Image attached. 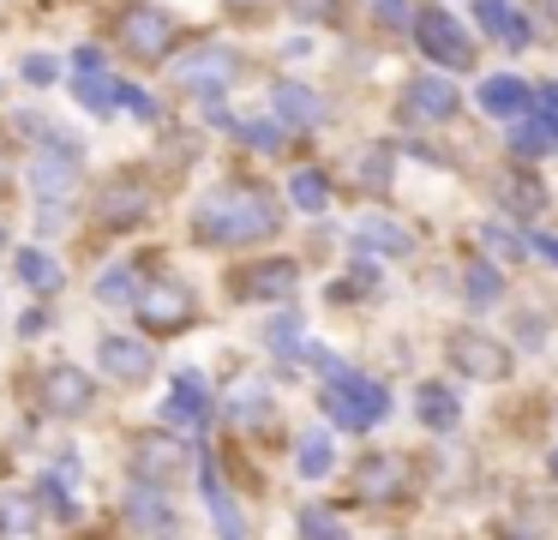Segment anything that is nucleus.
Here are the masks:
<instances>
[{
    "label": "nucleus",
    "mask_w": 558,
    "mask_h": 540,
    "mask_svg": "<svg viewBox=\"0 0 558 540\" xmlns=\"http://www.w3.org/2000/svg\"><path fill=\"white\" fill-rule=\"evenodd\" d=\"M198 240L210 247H246V240L277 235V204L258 187H217L205 204H198Z\"/></svg>",
    "instance_id": "nucleus-1"
},
{
    "label": "nucleus",
    "mask_w": 558,
    "mask_h": 540,
    "mask_svg": "<svg viewBox=\"0 0 558 540\" xmlns=\"http://www.w3.org/2000/svg\"><path fill=\"white\" fill-rule=\"evenodd\" d=\"M385 408H390L385 384L361 379V372H342V379H330V391H325V415L337 420V427H354V432L373 427Z\"/></svg>",
    "instance_id": "nucleus-2"
},
{
    "label": "nucleus",
    "mask_w": 558,
    "mask_h": 540,
    "mask_svg": "<svg viewBox=\"0 0 558 540\" xmlns=\"http://www.w3.org/2000/svg\"><path fill=\"white\" fill-rule=\"evenodd\" d=\"M414 24H421V31H414V36H421V48L438 60V67H457V72L474 67V43L462 36L457 19H445V12H421Z\"/></svg>",
    "instance_id": "nucleus-3"
},
{
    "label": "nucleus",
    "mask_w": 558,
    "mask_h": 540,
    "mask_svg": "<svg viewBox=\"0 0 558 540\" xmlns=\"http://www.w3.org/2000/svg\"><path fill=\"white\" fill-rule=\"evenodd\" d=\"M121 43H126V55H138V60H162L174 43V24L150 7H126L121 12Z\"/></svg>",
    "instance_id": "nucleus-4"
},
{
    "label": "nucleus",
    "mask_w": 558,
    "mask_h": 540,
    "mask_svg": "<svg viewBox=\"0 0 558 540\" xmlns=\"http://www.w3.org/2000/svg\"><path fill=\"white\" fill-rule=\"evenodd\" d=\"M450 360H457L469 379H505V372H510V355L493 343V336H481V331L450 336Z\"/></svg>",
    "instance_id": "nucleus-5"
},
{
    "label": "nucleus",
    "mask_w": 558,
    "mask_h": 540,
    "mask_svg": "<svg viewBox=\"0 0 558 540\" xmlns=\"http://www.w3.org/2000/svg\"><path fill=\"white\" fill-rule=\"evenodd\" d=\"M138 312H145L150 331H181V324L193 319V295L169 276V283H157L150 295H138Z\"/></svg>",
    "instance_id": "nucleus-6"
},
{
    "label": "nucleus",
    "mask_w": 558,
    "mask_h": 540,
    "mask_svg": "<svg viewBox=\"0 0 558 540\" xmlns=\"http://www.w3.org/2000/svg\"><path fill=\"white\" fill-rule=\"evenodd\" d=\"M402 103H409V115H426V120H450V115H457V84H450V79H414Z\"/></svg>",
    "instance_id": "nucleus-7"
},
{
    "label": "nucleus",
    "mask_w": 558,
    "mask_h": 540,
    "mask_svg": "<svg viewBox=\"0 0 558 540\" xmlns=\"http://www.w3.org/2000/svg\"><path fill=\"white\" fill-rule=\"evenodd\" d=\"M354 492L373 499V504L397 499V492H402V463H397V456H366L361 475H354Z\"/></svg>",
    "instance_id": "nucleus-8"
},
{
    "label": "nucleus",
    "mask_w": 558,
    "mask_h": 540,
    "mask_svg": "<svg viewBox=\"0 0 558 540\" xmlns=\"http://www.w3.org/2000/svg\"><path fill=\"white\" fill-rule=\"evenodd\" d=\"M169 420H181V427H198V420H210V391H205V379L198 372H181L174 379V396H169V408H162Z\"/></svg>",
    "instance_id": "nucleus-9"
},
{
    "label": "nucleus",
    "mask_w": 558,
    "mask_h": 540,
    "mask_svg": "<svg viewBox=\"0 0 558 540\" xmlns=\"http://www.w3.org/2000/svg\"><path fill=\"white\" fill-rule=\"evenodd\" d=\"M43 391H49L54 415H85V408H90V379H85V372H73V367H54Z\"/></svg>",
    "instance_id": "nucleus-10"
},
{
    "label": "nucleus",
    "mask_w": 558,
    "mask_h": 540,
    "mask_svg": "<svg viewBox=\"0 0 558 540\" xmlns=\"http://www.w3.org/2000/svg\"><path fill=\"white\" fill-rule=\"evenodd\" d=\"M133 456H138V475H145V480H169L174 468L186 463L181 444H174V439H157V432H150V439H138Z\"/></svg>",
    "instance_id": "nucleus-11"
},
{
    "label": "nucleus",
    "mask_w": 558,
    "mask_h": 540,
    "mask_svg": "<svg viewBox=\"0 0 558 540\" xmlns=\"http://www.w3.org/2000/svg\"><path fill=\"white\" fill-rule=\"evenodd\" d=\"M97 360L114 372V379H126V384H133V379H145V372H150V355H145L138 343H126V336H102Z\"/></svg>",
    "instance_id": "nucleus-12"
},
{
    "label": "nucleus",
    "mask_w": 558,
    "mask_h": 540,
    "mask_svg": "<svg viewBox=\"0 0 558 540\" xmlns=\"http://www.w3.org/2000/svg\"><path fill=\"white\" fill-rule=\"evenodd\" d=\"M198 487H205V499H210V516H217L222 540H246L241 511H234V499H229V487H222V475H217V468H198Z\"/></svg>",
    "instance_id": "nucleus-13"
},
{
    "label": "nucleus",
    "mask_w": 558,
    "mask_h": 540,
    "mask_svg": "<svg viewBox=\"0 0 558 540\" xmlns=\"http://www.w3.org/2000/svg\"><path fill=\"white\" fill-rule=\"evenodd\" d=\"M229 72H234V55H198V60H186L181 67V79H186V91H198V96H217L222 84H229Z\"/></svg>",
    "instance_id": "nucleus-14"
},
{
    "label": "nucleus",
    "mask_w": 558,
    "mask_h": 540,
    "mask_svg": "<svg viewBox=\"0 0 558 540\" xmlns=\"http://www.w3.org/2000/svg\"><path fill=\"white\" fill-rule=\"evenodd\" d=\"M474 12H481V24H486V31H493L505 48H522V43H529V24L510 12V0H474Z\"/></svg>",
    "instance_id": "nucleus-15"
},
{
    "label": "nucleus",
    "mask_w": 558,
    "mask_h": 540,
    "mask_svg": "<svg viewBox=\"0 0 558 540\" xmlns=\"http://www.w3.org/2000/svg\"><path fill=\"white\" fill-rule=\"evenodd\" d=\"M294 283H301V276H294V264H289V259H277V264H258V271L246 276V283H241V295H258V300H282V295H294Z\"/></svg>",
    "instance_id": "nucleus-16"
},
{
    "label": "nucleus",
    "mask_w": 558,
    "mask_h": 540,
    "mask_svg": "<svg viewBox=\"0 0 558 540\" xmlns=\"http://www.w3.org/2000/svg\"><path fill=\"white\" fill-rule=\"evenodd\" d=\"M66 187H73V156H66L61 151V144H49V156H43V163H37V192H43V199H61V192Z\"/></svg>",
    "instance_id": "nucleus-17"
},
{
    "label": "nucleus",
    "mask_w": 558,
    "mask_h": 540,
    "mask_svg": "<svg viewBox=\"0 0 558 540\" xmlns=\"http://www.w3.org/2000/svg\"><path fill=\"white\" fill-rule=\"evenodd\" d=\"M481 108L486 115H522V108H529V91H522L517 79H486L481 84Z\"/></svg>",
    "instance_id": "nucleus-18"
},
{
    "label": "nucleus",
    "mask_w": 558,
    "mask_h": 540,
    "mask_svg": "<svg viewBox=\"0 0 558 540\" xmlns=\"http://www.w3.org/2000/svg\"><path fill=\"white\" fill-rule=\"evenodd\" d=\"M133 528H145V535H169L174 528L169 499H157V492H133Z\"/></svg>",
    "instance_id": "nucleus-19"
},
{
    "label": "nucleus",
    "mask_w": 558,
    "mask_h": 540,
    "mask_svg": "<svg viewBox=\"0 0 558 540\" xmlns=\"http://www.w3.org/2000/svg\"><path fill=\"white\" fill-rule=\"evenodd\" d=\"M510 144H517L522 156H553L558 151V120H529L522 132H510Z\"/></svg>",
    "instance_id": "nucleus-20"
},
{
    "label": "nucleus",
    "mask_w": 558,
    "mask_h": 540,
    "mask_svg": "<svg viewBox=\"0 0 558 540\" xmlns=\"http://www.w3.org/2000/svg\"><path fill=\"white\" fill-rule=\"evenodd\" d=\"M102 216H109V223H121V228H133L138 216H145V187H121V192L109 187V199H102Z\"/></svg>",
    "instance_id": "nucleus-21"
},
{
    "label": "nucleus",
    "mask_w": 558,
    "mask_h": 540,
    "mask_svg": "<svg viewBox=\"0 0 558 540\" xmlns=\"http://www.w3.org/2000/svg\"><path fill=\"white\" fill-rule=\"evenodd\" d=\"M229 408H234V420H265V408H270L265 384H258V379H234V391H229Z\"/></svg>",
    "instance_id": "nucleus-22"
},
{
    "label": "nucleus",
    "mask_w": 558,
    "mask_h": 540,
    "mask_svg": "<svg viewBox=\"0 0 558 540\" xmlns=\"http://www.w3.org/2000/svg\"><path fill=\"white\" fill-rule=\"evenodd\" d=\"M421 420L426 427H457V396L445 384H421Z\"/></svg>",
    "instance_id": "nucleus-23"
},
{
    "label": "nucleus",
    "mask_w": 558,
    "mask_h": 540,
    "mask_svg": "<svg viewBox=\"0 0 558 540\" xmlns=\"http://www.w3.org/2000/svg\"><path fill=\"white\" fill-rule=\"evenodd\" d=\"M277 108H282L289 120H301V127L325 115V108H318V96H313V91H301V84H277Z\"/></svg>",
    "instance_id": "nucleus-24"
},
{
    "label": "nucleus",
    "mask_w": 558,
    "mask_h": 540,
    "mask_svg": "<svg viewBox=\"0 0 558 540\" xmlns=\"http://www.w3.org/2000/svg\"><path fill=\"white\" fill-rule=\"evenodd\" d=\"M301 475H306V480L330 475V439H325V432H313V439H301Z\"/></svg>",
    "instance_id": "nucleus-25"
},
{
    "label": "nucleus",
    "mask_w": 558,
    "mask_h": 540,
    "mask_svg": "<svg viewBox=\"0 0 558 540\" xmlns=\"http://www.w3.org/2000/svg\"><path fill=\"white\" fill-rule=\"evenodd\" d=\"M325 199H330L325 175H313V168H301V175H294V204H301V211H325Z\"/></svg>",
    "instance_id": "nucleus-26"
},
{
    "label": "nucleus",
    "mask_w": 558,
    "mask_h": 540,
    "mask_svg": "<svg viewBox=\"0 0 558 540\" xmlns=\"http://www.w3.org/2000/svg\"><path fill=\"white\" fill-rule=\"evenodd\" d=\"M301 535H306V540H349V535L337 528V516L318 511V504H306V511H301Z\"/></svg>",
    "instance_id": "nucleus-27"
},
{
    "label": "nucleus",
    "mask_w": 558,
    "mask_h": 540,
    "mask_svg": "<svg viewBox=\"0 0 558 540\" xmlns=\"http://www.w3.org/2000/svg\"><path fill=\"white\" fill-rule=\"evenodd\" d=\"M19 276H25L31 288H54L61 276H54V264L43 259V252H19Z\"/></svg>",
    "instance_id": "nucleus-28"
},
{
    "label": "nucleus",
    "mask_w": 558,
    "mask_h": 540,
    "mask_svg": "<svg viewBox=\"0 0 558 540\" xmlns=\"http://www.w3.org/2000/svg\"><path fill=\"white\" fill-rule=\"evenodd\" d=\"M97 300H109V307H126V300H138V295H133V276H126V271H109V276L97 283Z\"/></svg>",
    "instance_id": "nucleus-29"
},
{
    "label": "nucleus",
    "mask_w": 558,
    "mask_h": 540,
    "mask_svg": "<svg viewBox=\"0 0 558 540\" xmlns=\"http://www.w3.org/2000/svg\"><path fill=\"white\" fill-rule=\"evenodd\" d=\"M361 240H366V247H385V252H409V235H402V228H378V223H366V228H361Z\"/></svg>",
    "instance_id": "nucleus-30"
},
{
    "label": "nucleus",
    "mask_w": 558,
    "mask_h": 540,
    "mask_svg": "<svg viewBox=\"0 0 558 540\" xmlns=\"http://www.w3.org/2000/svg\"><path fill=\"white\" fill-rule=\"evenodd\" d=\"M361 168H366V175H361L366 187H373V192H385V168H390V151H366V163H361Z\"/></svg>",
    "instance_id": "nucleus-31"
},
{
    "label": "nucleus",
    "mask_w": 558,
    "mask_h": 540,
    "mask_svg": "<svg viewBox=\"0 0 558 540\" xmlns=\"http://www.w3.org/2000/svg\"><path fill=\"white\" fill-rule=\"evenodd\" d=\"M469 295H474V300H493V295H498V276L486 271V264H474V276H469Z\"/></svg>",
    "instance_id": "nucleus-32"
},
{
    "label": "nucleus",
    "mask_w": 558,
    "mask_h": 540,
    "mask_svg": "<svg viewBox=\"0 0 558 540\" xmlns=\"http://www.w3.org/2000/svg\"><path fill=\"white\" fill-rule=\"evenodd\" d=\"M54 72H61V67H54L49 55H31V60H25V79H31V84H54Z\"/></svg>",
    "instance_id": "nucleus-33"
},
{
    "label": "nucleus",
    "mask_w": 558,
    "mask_h": 540,
    "mask_svg": "<svg viewBox=\"0 0 558 540\" xmlns=\"http://www.w3.org/2000/svg\"><path fill=\"white\" fill-rule=\"evenodd\" d=\"M486 247H498L505 259H517V252H522V240H517V235H505L498 223H486Z\"/></svg>",
    "instance_id": "nucleus-34"
},
{
    "label": "nucleus",
    "mask_w": 558,
    "mask_h": 540,
    "mask_svg": "<svg viewBox=\"0 0 558 540\" xmlns=\"http://www.w3.org/2000/svg\"><path fill=\"white\" fill-rule=\"evenodd\" d=\"M301 19H337V0H294Z\"/></svg>",
    "instance_id": "nucleus-35"
},
{
    "label": "nucleus",
    "mask_w": 558,
    "mask_h": 540,
    "mask_svg": "<svg viewBox=\"0 0 558 540\" xmlns=\"http://www.w3.org/2000/svg\"><path fill=\"white\" fill-rule=\"evenodd\" d=\"M534 247H541V252H546V259H553V264H558V235H534Z\"/></svg>",
    "instance_id": "nucleus-36"
},
{
    "label": "nucleus",
    "mask_w": 558,
    "mask_h": 540,
    "mask_svg": "<svg viewBox=\"0 0 558 540\" xmlns=\"http://www.w3.org/2000/svg\"><path fill=\"white\" fill-rule=\"evenodd\" d=\"M541 108H553V120H558V84H546V91H541Z\"/></svg>",
    "instance_id": "nucleus-37"
},
{
    "label": "nucleus",
    "mask_w": 558,
    "mask_h": 540,
    "mask_svg": "<svg viewBox=\"0 0 558 540\" xmlns=\"http://www.w3.org/2000/svg\"><path fill=\"white\" fill-rule=\"evenodd\" d=\"M546 19H558V0H546Z\"/></svg>",
    "instance_id": "nucleus-38"
},
{
    "label": "nucleus",
    "mask_w": 558,
    "mask_h": 540,
    "mask_svg": "<svg viewBox=\"0 0 558 540\" xmlns=\"http://www.w3.org/2000/svg\"><path fill=\"white\" fill-rule=\"evenodd\" d=\"M229 7H258V0H229Z\"/></svg>",
    "instance_id": "nucleus-39"
}]
</instances>
